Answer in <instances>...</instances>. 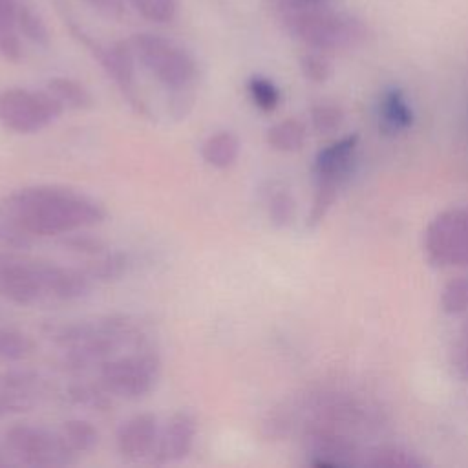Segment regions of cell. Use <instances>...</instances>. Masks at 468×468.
Here are the masks:
<instances>
[{"mask_svg":"<svg viewBox=\"0 0 468 468\" xmlns=\"http://www.w3.org/2000/svg\"><path fill=\"white\" fill-rule=\"evenodd\" d=\"M2 214L16 232L40 238L69 234L106 219V210L97 199L60 185L18 188L4 197Z\"/></svg>","mask_w":468,"mask_h":468,"instance_id":"6da1fadb","label":"cell"},{"mask_svg":"<svg viewBox=\"0 0 468 468\" xmlns=\"http://www.w3.org/2000/svg\"><path fill=\"white\" fill-rule=\"evenodd\" d=\"M278 18L285 31L309 49L349 51L369 40V27L358 16L336 11L324 0H278Z\"/></svg>","mask_w":468,"mask_h":468,"instance_id":"7a4b0ae2","label":"cell"},{"mask_svg":"<svg viewBox=\"0 0 468 468\" xmlns=\"http://www.w3.org/2000/svg\"><path fill=\"white\" fill-rule=\"evenodd\" d=\"M126 44L135 60L166 90L177 91L192 88L197 75V64L192 53L181 44L150 31L130 35Z\"/></svg>","mask_w":468,"mask_h":468,"instance_id":"3957f363","label":"cell"},{"mask_svg":"<svg viewBox=\"0 0 468 468\" xmlns=\"http://www.w3.org/2000/svg\"><path fill=\"white\" fill-rule=\"evenodd\" d=\"M356 148L358 135L349 133L318 150L313 163L314 194L307 216L309 227H316L336 201L342 185L347 181L353 170Z\"/></svg>","mask_w":468,"mask_h":468,"instance_id":"277c9868","label":"cell"},{"mask_svg":"<svg viewBox=\"0 0 468 468\" xmlns=\"http://www.w3.org/2000/svg\"><path fill=\"white\" fill-rule=\"evenodd\" d=\"M161 377V358L148 347H135L133 353L112 356L99 367V382L104 389L121 399H141L148 395Z\"/></svg>","mask_w":468,"mask_h":468,"instance_id":"5b68a950","label":"cell"},{"mask_svg":"<svg viewBox=\"0 0 468 468\" xmlns=\"http://www.w3.org/2000/svg\"><path fill=\"white\" fill-rule=\"evenodd\" d=\"M422 245L435 267H468V207L439 212L428 223Z\"/></svg>","mask_w":468,"mask_h":468,"instance_id":"8992f818","label":"cell"},{"mask_svg":"<svg viewBox=\"0 0 468 468\" xmlns=\"http://www.w3.org/2000/svg\"><path fill=\"white\" fill-rule=\"evenodd\" d=\"M64 106L48 91L7 88L0 91V122L15 133H37L55 122Z\"/></svg>","mask_w":468,"mask_h":468,"instance_id":"52a82bcc","label":"cell"},{"mask_svg":"<svg viewBox=\"0 0 468 468\" xmlns=\"http://www.w3.org/2000/svg\"><path fill=\"white\" fill-rule=\"evenodd\" d=\"M4 444L11 457L27 466H66L75 463V453L60 433L40 426H11L4 435Z\"/></svg>","mask_w":468,"mask_h":468,"instance_id":"ba28073f","label":"cell"},{"mask_svg":"<svg viewBox=\"0 0 468 468\" xmlns=\"http://www.w3.org/2000/svg\"><path fill=\"white\" fill-rule=\"evenodd\" d=\"M79 40L90 49L93 58L101 64L106 75L119 86L122 95L130 101V104L139 112L144 113V106L135 91V57L130 46L124 42L115 44H102L95 38L84 35L82 31L77 33Z\"/></svg>","mask_w":468,"mask_h":468,"instance_id":"9c48e42d","label":"cell"},{"mask_svg":"<svg viewBox=\"0 0 468 468\" xmlns=\"http://www.w3.org/2000/svg\"><path fill=\"white\" fill-rule=\"evenodd\" d=\"M0 296L16 305H37L46 300L38 261L0 263Z\"/></svg>","mask_w":468,"mask_h":468,"instance_id":"30bf717a","label":"cell"},{"mask_svg":"<svg viewBox=\"0 0 468 468\" xmlns=\"http://www.w3.org/2000/svg\"><path fill=\"white\" fill-rule=\"evenodd\" d=\"M44 393L40 375L27 369H13L0 375V410L4 415L31 411Z\"/></svg>","mask_w":468,"mask_h":468,"instance_id":"8fae6325","label":"cell"},{"mask_svg":"<svg viewBox=\"0 0 468 468\" xmlns=\"http://www.w3.org/2000/svg\"><path fill=\"white\" fill-rule=\"evenodd\" d=\"M159 422L154 413H137L124 420L117 431V450L124 459L139 461L155 452Z\"/></svg>","mask_w":468,"mask_h":468,"instance_id":"7c38bea8","label":"cell"},{"mask_svg":"<svg viewBox=\"0 0 468 468\" xmlns=\"http://www.w3.org/2000/svg\"><path fill=\"white\" fill-rule=\"evenodd\" d=\"M197 433L196 419L186 411L174 413L165 428L159 431V441L155 446V457L161 463H172V461H183L192 452L194 441Z\"/></svg>","mask_w":468,"mask_h":468,"instance_id":"4fadbf2b","label":"cell"},{"mask_svg":"<svg viewBox=\"0 0 468 468\" xmlns=\"http://www.w3.org/2000/svg\"><path fill=\"white\" fill-rule=\"evenodd\" d=\"M38 271L46 291V298L73 302L84 298L91 289V278L86 271L42 261H38Z\"/></svg>","mask_w":468,"mask_h":468,"instance_id":"5bb4252c","label":"cell"},{"mask_svg":"<svg viewBox=\"0 0 468 468\" xmlns=\"http://www.w3.org/2000/svg\"><path fill=\"white\" fill-rule=\"evenodd\" d=\"M378 130L386 135H399L411 128L413 110L404 91L397 86H389L380 93L378 106Z\"/></svg>","mask_w":468,"mask_h":468,"instance_id":"9a60e30c","label":"cell"},{"mask_svg":"<svg viewBox=\"0 0 468 468\" xmlns=\"http://www.w3.org/2000/svg\"><path fill=\"white\" fill-rule=\"evenodd\" d=\"M18 0H0V55L9 62L22 58V35L18 31Z\"/></svg>","mask_w":468,"mask_h":468,"instance_id":"2e32d148","label":"cell"},{"mask_svg":"<svg viewBox=\"0 0 468 468\" xmlns=\"http://www.w3.org/2000/svg\"><path fill=\"white\" fill-rule=\"evenodd\" d=\"M239 150H241V144L238 135L223 130L207 137V141L201 146V157L207 165L223 170L232 166L238 161Z\"/></svg>","mask_w":468,"mask_h":468,"instance_id":"e0dca14e","label":"cell"},{"mask_svg":"<svg viewBox=\"0 0 468 468\" xmlns=\"http://www.w3.org/2000/svg\"><path fill=\"white\" fill-rule=\"evenodd\" d=\"M46 90L64 106L73 110H84L93 104L91 93L75 79L68 77H53L48 80Z\"/></svg>","mask_w":468,"mask_h":468,"instance_id":"ac0fdd59","label":"cell"},{"mask_svg":"<svg viewBox=\"0 0 468 468\" xmlns=\"http://www.w3.org/2000/svg\"><path fill=\"white\" fill-rule=\"evenodd\" d=\"M305 126L298 119H283L267 130V143L278 152H298L305 143Z\"/></svg>","mask_w":468,"mask_h":468,"instance_id":"d6986e66","label":"cell"},{"mask_svg":"<svg viewBox=\"0 0 468 468\" xmlns=\"http://www.w3.org/2000/svg\"><path fill=\"white\" fill-rule=\"evenodd\" d=\"M58 433L75 455L91 452L99 442L97 428L84 419H69L62 422Z\"/></svg>","mask_w":468,"mask_h":468,"instance_id":"ffe728a7","label":"cell"},{"mask_svg":"<svg viewBox=\"0 0 468 468\" xmlns=\"http://www.w3.org/2000/svg\"><path fill=\"white\" fill-rule=\"evenodd\" d=\"M296 203L292 194L283 186H274L267 194V214L274 227H289L294 219Z\"/></svg>","mask_w":468,"mask_h":468,"instance_id":"44dd1931","label":"cell"},{"mask_svg":"<svg viewBox=\"0 0 468 468\" xmlns=\"http://www.w3.org/2000/svg\"><path fill=\"white\" fill-rule=\"evenodd\" d=\"M33 340L29 335L13 329V327H0V360L4 362H18L26 360L33 353Z\"/></svg>","mask_w":468,"mask_h":468,"instance_id":"7402d4cb","label":"cell"},{"mask_svg":"<svg viewBox=\"0 0 468 468\" xmlns=\"http://www.w3.org/2000/svg\"><path fill=\"white\" fill-rule=\"evenodd\" d=\"M441 311L446 314L468 313V274L452 278L441 291Z\"/></svg>","mask_w":468,"mask_h":468,"instance_id":"603a6c76","label":"cell"},{"mask_svg":"<svg viewBox=\"0 0 468 468\" xmlns=\"http://www.w3.org/2000/svg\"><path fill=\"white\" fill-rule=\"evenodd\" d=\"M364 464L373 468H417L422 466V461L411 452L397 446H386L369 453V459H366Z\"/></svg>","mask_w":468,"mask_h":468,"instance_id":"cb8c5ba5","label":"cell"},{"mask_svg":"<svg viewBox=\"0 0 468 468\" xmlns=\"http://www.w3.org/2000/svg\"><path fill=\"white\" fill-rule=\"evenodd\" d=\"M130 5L152 24H170L177 16L179 0H128Z\"/></svg>","mask_w":468,"mask_h":468,"instance_id":"d4e9b609","label":"cell"},{"mask_svg":"<svg viewBox=\"0 0 468 468\" xmlns=\"http://www.w3.org/2000/svg\"><path fill=\"white\" fill-rule=\"evenodd\" d=\"M247 90L249 95L252 99V102L261 110V112H272L278 108L280 104V90L278 86L263 75H252L247 82Z\"/></svg>","mask_w":468,"mask_h":468,"instance_id":"484cf974","label":"cell"},{"mask_svg":"<svg viewBox=\"0 0 468 468\" xmlns=\"http://www.w3.org/2000/svg\"><path fill=\"white\" fill-rule=\"evenodd\" d=\"M126 269H128L126 254L108 252L99 260H95L93 263H90L86 272L90 274V278L110 282V280H119L122 274H126Z\"/></svg>","mask_w":468,"mask_h":468,"instance_id":"4316f807","label":"cell"},{"mask_svg":"<svg viewBox=\"0 0 468 468\" xmlns=\"http://www.w3.org/2000/svg\"><path fill=\"white\" fill-rule=\"evenodd\" d=\"M344 112L335 102H318L311 108V126L316 133H333L340 128Z\"/></svg>","mask_w":468,"mask_h":468,"instance_id":"83f0119b","label":"cell"},{"mask_svg":"<svg viewBox=\"0 0 468 468\" xmlns=\"http://www.w3.org/2000/svg\"><path fill=\"white\" fill-rule=\"evenodd\" d=\"M108 391L104 389V386L99 382V386L95 384H88V382H77L69 388V399L84 408L90 410H104L108 408L110 400H108Z\"/></svg>","mask_w":468,"mask_h":468,"instance_id":"f1b7e54d","label":"cell"},{"mask_svg":"<svg viewBox=\"0 0 468 468\" xmlns=\"http://www.w3.org/2000/svg\"><path fill=\"white\" fill-rule=\"evenodd\" d=\"M18 31L24 38L46 46L49 42V33L42 18L27 5L20 4V13H18Z\"/></svg>","mask_w":468,"mask_h":468,"instance_id":"f546056e","label":"cell"},{"mask_svg":"<svg viewBox=\"0 0 468 468\" xmlns=\"http://www.w3.org/2000/svg\"><path fill=\"white\" fill-rule=\"evenodd\" d=\"M300 69L311 82H324L331 75V62L324 51L311 49L300 57Z\"/></svg>","mask_w":468,"mask_h":468,"instance_id":"4dcf8cb0","label":"cell"},{"mask_svg":"<svg viewBox=\"0 0 468 468\" xmlns=\"http://www.w3.org/2000/svg\"><path fill=\"white\" fill-rule=\"evenodd\" d=\"M452 367L461 380L468 382V316L463 322L452 349Z\"/></svg>","mask_w":468,"mask_h":468,"instance_id":"1f68e13d","label":"cell"},{"mask_svg":"<svg viewBox=\"0 0 468 468\" xmlns=\"http://www.w3.org/2000/svg\"><path fill=\"white\" fill-rule=\"evenodd\" d=\"M194 106V93L190 88L186 90H177L172 91V101H170V112L176 119H185Z\"/></svg>","mask_w":468,"mask_h":468,"instance_id":"d6a6232c","label":"cell"},{"mask_svg":"<svg viewBox=\"0 0 468 468\" xmlns=\"http://www.w3.org/2000/svg\"><path fill=\"white\" fill-rule=\"evenodd\" d=\"M90 7H93L97 13L119 20L126 15V4L124 0H84Z\"/></svg>","mask_w":468,"mask_h":468,"instance_id":"836d02e7","label":"cell"},{"mask_svg":"<svg viewBox=\"0 0 468 468\" xmlns=\"http://www.w3.org/2000/svg\"><path fill=\"white\" fill-rule=\"evenodd\" d=\"M64 247H68L69 250H75V252H82V254H101L102 252V243L95 238H90V236H73V238H68L64 241Z\"/></svg>","mask_w":468,"mask_h":468,"instance_id":"e575fe53","label":"cell"},{"mask_svg":"<svg viewBox=\"0 0 468 468\" xmlns=\"http://www.w3.org/2000/svg\"><path fill=\"white\" fill-rule=\"evenodd\" d=\"M0 466H5V459H4V455H2V452H0Z\"/></svg>","mask_w":468,"mask_h":468,"instance_id":"d590c367","label":"cell"},{"mask_svg":"<svg viewBox=\"0 0 468 468\" xmlns=\"http://www.w3.org/2000/svg\"><path fill=\"white\" fill-rule=\"evenodd\" d=\"M4 417H5V415H4V413H2V410H0V420H2Z\"/></svg>","mask_w":468,"mask_h":468,"instance_id":"8d00e7d4","label":"cell"}]
</instances>
